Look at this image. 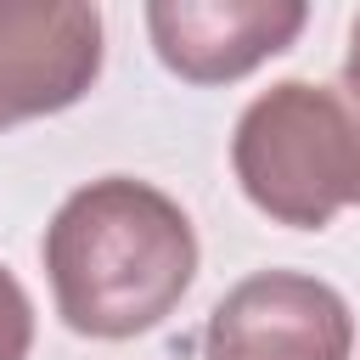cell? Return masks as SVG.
<instances>
[{
  "label": "cell",
  "mask_w": 360,
  "mask_h": 360,
  "mask_svg": "<svg viewBox=\"0 0 360 360\" xmlns=\"http://www.w3.org/2000/svg\"><path fill=\"white\" fill-rule=\"evenodd\" d=\"M349 304L298 270H259L236 281L202 332V360H349Z\"/></svg>",
  "instance_id": "3957f363"
},
{
  "label": "cell",
  "mask_w": 360,
  "mask_h": 360,
  "mask_svg": "<svg viewBox=\"0 0 360 360\" xmlns=\"http://www.w3.org/2000/svg\"><path fill=\"white\" fill-rule=\"evenodd\" d=\"M236 180L248 202L281 225L321 231L343 202H354V129L332 84L281 79L248 101L231 141Z\"/></svg>",
  "instance_id": "7a4b0ae2"
},
{
  "label": "cell",
  "mask_w": 360,
  "mask_h": 360,
  "mask_svg": "<svg viewBox=\"0 0 360 360\" xmlns=\"http://www.w3.org/2000/svg\"><path fill=\"white\" fill-rule=\"evenodd\" d=\"M34 343V304L17 287V276L0 264V360H22Z\"/></svg>",
  "instance_id": "8992f818"
},
{
  "label": "cell",
  "mask_w": 360,
  "mask_h": 360,
  "mask_svg": "<svg viewBox=\"0 0 360 360\" xmlns=\"http://www.w3.org/2000/svg\"><path fill=\"white\" fill-rule=\"evenodd\" d=\"M101 73V11L73 0H0V129L73 107Z\"/></svg>",
  "instance_id": "277c9868"
},
{
  "label": "cell",
  "mask_w": 360,
  "mask_h": 360,
  "mask_svg": "<svg viewBox=\"0 0 360 360\" xmlns=\"http://www.w3.org/2000/svg\"><path fill=\"white\" fill-rule=\"evenodd\" d=\"M298 0H158L146 6L152 45L163 68L191 84H225L253 73L264 56L287 51L304 28Z\"/></svg>",
  "instance_id": "5b68a950"
},
{
  "label": "cell",
  "mask_w": 360,
  "mask_h": 360,
  "mask_svg": "<svg viewBox=\"0 0 360 360\" xmlns=\"http://www.w3.org/2000/svg\"><path fill=\"white\" fill-rule=\"evenodd\" d=\"M45 270L73 332L135 338L186 298L197 231L158 186L107 174L79 186L45 225Z\"/></svg>",
  "instance_id": "6da1fadb"
},
{
  "label": "cell",
  "mask_w": 360,
  "mask_h": 360,
  "mask_svg": "<svg viewBox=\"0 0 360 360\" xmlns=\"http://www.w3.org/2000/svg\"><path fill=\"white\" fill-rule=\"evenodd\" d=\"M332 90L343 96V112H349V129H354V202H360V51H349Z\"/></svg>",
  "instance_id": "52a82bcc"
},
{
  "label": "cell",
  "mask_w": 360,
  "mask_h": 360,
  "mask_svg": "<svg viewBox=\"0 0 360 360\" xmlns=\"http://www.w3.org/2000/svg\"><path fill=\"white\" fill-rule=\"evenodd\" d=\"M349 51H360V17H354V34H349Z\"/></svg>",
  "instance_id": "ba28073f"
}]
</instances>
